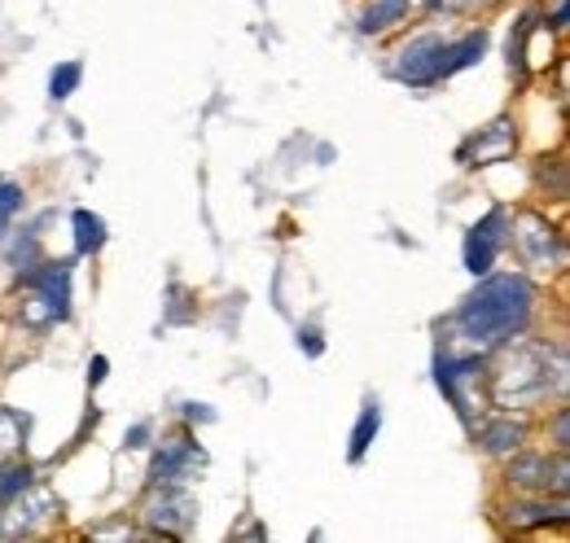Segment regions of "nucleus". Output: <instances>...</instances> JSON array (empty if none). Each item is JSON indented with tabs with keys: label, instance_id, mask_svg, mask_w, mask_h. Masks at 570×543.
Returning a JSON list of instances; mask_svg holds the SVG:
<instances>
[{
	"label": "nucleus",
	"instance_id": "obj_1",
	"mask_svg": "<svg viewBox=\"0 0 570 543\" xmlns=\"http://www.w3.org/2000/svg\"><path fill=\"white\" fill-rule=\"evenodd\" d=\"M531 285L527 276H483L479 289L456 307V329L474 346H497L504 338H518L531 325Z\"/></svg>",
	"mask_w": 570,
	"mask_h": 543
},
{
	"label": "nucleus",
	"instance_id": "obj_2",
	"mask_svg": "<svg viewBox=\"0 0 570 543\" xmlns=\"http://www.w3.org/2000/svg\"><path fill=\"white\" fill-rule=\"evenodd\" d=\"M509 233H513V224H509V215L504 210H488L470 233H465V272H474V276H488L492 264H497V255L504 250V241H509Z\"/></svg>",
	"mask_w": 570,
	"mask_h": 543
},
{
	"label": "nucleus",
	"instance_id": "obj_3",
	"mask_svg": "<svg viewBox=\"0 0 570 543\" xmlns=\"http://www.w3.org/2000/svg\"><path fill=\"white\" fill-rule=\"evenodd\" d=\"M443 40L439 36H422V40H413V45H404L400 49V62H395V79H404V83H413V88H430V83H439L443 79Z\"/></svg>",
	"mask_w": 570,
	"mask_h": 543
},
{
	"label": "nucleus",
	"instance_id": "obj_4",
	"mask_svg": "<svg viewBox=\"0 0 570 543\" xmlns=\"http://www.w3.org/2000/svg\"><path fill=\"white\" fill-rule=\"evenodd\" d=\"M22 285H31L40 294V303L49 307L53 320L71 316V264H49V268H27Z\"/></svg>",
	"mask_w": 570,
	"mask_h": 543
},
{
	"label": "nucleus",
	"instance_id": "obj_5",
	"mask_svg": "<svg viewBox=\"0 0 570 543\" xmlns=\"http://www.w3.org/2000/svg\"><path fill=\"white\" fill-rule=\"evenodd\" d=\"M513 124L509 119H497L492 128H483V132L474 136L465 149H461V167H488V162H504L509 154H513Z\"/></svg>",
	"mask_w": 570,
	"mask_h": 543
},
{
	"label": "nucleus",
	"instance_id": "obj_6",
	"mask_svg": "<svg viewBox=\"0 0 570 543\" xmlns=\"http://www.w3.org/2000/svg\"><path fill=\"white\" fill-rule=\"evenodd\" d=\"M567 461L558 456V461H549V456H527V461H518V465H509V482L513 486H527V491H567Z\"/></svg>",
	"mask_w": 570,
	"mask_h": 543
},
{
	"label": "nucleus",
	"instance_id": "obj_7",
	"mask_svg": "<svg viewBox=\"0 0 570 543\" xmlns=\"http://www.w3.org/2000/svg\"><path fill=\"white\" fill-rule=\"evenodd\" d=\"M194 456H198L194 443H171V447H163L158 461H154V470H149V482H154V486H171V482H180L185 470L194 465Z\"/></svg>",
	"mask_w": 570,
	"mask_h": 543
},
{
	"label": "nucleus",
	"instance_id": "obj_8",
	"mask_svg": "<svg viewBox=\"0 0 570 543\" xmlns=\"http://www.w3.org/2000/svg\"><path fill=\"white\" fill-rule=\"evenodd\" d=\"M483 53H488V31H470L465 40L448 45L443 49V79L456 75V70L474 67V62H483Z\"/></svg>",
	"mask_w": 570,
	"mask_h": 543
},
{
	"label": "nucleus",
	"instance_id": "obj_9",
	"mask_svg": "<svg viewBox=\"0 0 570 543\" xmlns=\"http://www.w3.org/2000/svg\"><path fill=\"white\" fill-rule=\"evenodd\" d=\"M522 438H527V425H522V421H492V425H483V434H479L483 452H492V456L518 452Z\"/></svg>",
	"mask_w": 570,
	"mask_h": 543
},
{
	"label": "nucleus",
	"instance_id": "obj_10",
	"mask_svg": "<svg viewBox=\"0 0 570 543\" xmlns=\"http://www.w3.org/2000/svg\"><path fill=\"white\" fill-rule=\"evenodd\" d=\"M409 4H413V0H373V4L360 13V31H364V36H382L386 27L404 22Z\"/></svg>",
	"mask_w": 570,
	"mask_h": 543
},
{
	"label": "nucleus",
	"instance_id": "obj_11",
	"mask_svg": "<svg viewBox=\"0 0 570 543\" xmlns=\"http://www.w3.org/2000/svg\"><path fill=\"white\" fill-rule=\"evenodd\" d=\"M377 430H382V407H377V399H368V404L360 407V421L356 430H352V465H360L364 456H368V447H373V438H377Z\"/></svg>",
	"mask_w": 570,
	"mask_h": 543
},
{
	"label": "nucleus",
	"instance_id": "obj_12",
	"mask_svg": "<svg viewBox=\"0 0 570 543\" xmlns=\"http://www.w3.org/2000/svg\"><path fill=\"white\" fill-rule=\"evenodd\" d=\"M75 255H97L106 246V219L92 215V210H75Z\"/></svg>",
	"mask_w": 570,
	"mask_h": 543
},
{
	"label": "nucleus",
	"instance_id": "obj_13",
	"mask_svg": "<svg viewBox=\"0 0 570 543\" xmlns=\"http://www.w3.org/2000/svg\"><path fill=\"white\" fill-rule=\"evenodd\" d=\"M549 522H567V504H522L513 509V526H549Z\"/></svg>",
	"mask_w": 570,
	"mask_h": 543
},
{
	"label": "nucleus",
	"instance_id": "obj_14",
	"mask_svg": "<svg viewBox=\"0 0 570 543\" xmlns=\"http://www.w3.org/2000/svg\"><path fill=\"white\" fill-rule=\"evenodd\" d=\"M79 79H83V67H79V62L53 67V75H49V97H53V101H67L75 88H79Z\"/></svg>",
	"mask_w": 570,
	"mask_h": 543
},
{
	"label": "nucleus",
	"instance_id": "obj_15",
	"mask_svg": "<svg viewBox=\"0 0 570 543\" xmlns=\"http://www.w3.org/2000/svg\"><path fill=\"white\" fill-rule=\"evenodd\" d=\"M31 486V470L27 465H9V470H0V504H9L13 495H22Z\"/></svg>",
	"mask_w": 570,
	"mask_h": 543
},
{
	"label": "nucleus",
	"instance_id": "obj_16",
	"mask_svg": "<svg viewBox=\"0 0 570 543\" xmlns=\"http://www.w3.org/2000/svg\"><path fill=\"white\" fill-rule=\"evenodd\" d=\"M18 206H22V189L18 185H0V233L9 228V219L18 215Z\"/></svg>",
	"mask_w": 570,
	"mask_h": 543
},
{
	"label": "nucleus",
	"instance_id": "obj_17",
	"mask_svg": "<svg viewBox=\"0 0 570 543\" xmlns=\"http://www.w3.org/2000/svg\"><path fill=\"white\" fill-rule=\"evenodd\" d=\"M553 438H558V452H567L570 447V412L562 407L558 412V421H553Z\"/></svg>",
	"mask_w": 570,
	"mask_h": 543
},
{
	"label": "nucleus",
	"instance_id": "obj_18",
	"mask_svg": "<svg viewBox=\"0 0 570 543\" xmlns=\"http://www.w3.org/2000/svg\"><path fill=\"white\" fill-rule=\"evenodd\" d=\"M298 346H303L307 355H321V351H325V342H321V329H298Z\"/></svg>",
	"mask_w": 570,
	"mask_h": 543
},
{
	"label": "nucleus",
	"instance_id": "obj_19",
	"mask_svg": "<svg viewBox=\"0 0 570 543\" xmlns=\"http://www.w3.org/2000/svg\"><path fill=\"white\" fill-rule=\"evenodd\" d=\"M106 373H110V359H106V355H97V359L88 364V386H101V382H106Z\"/></svg>",
	"mask_w": 570,
	"mask_h": 543
},
{
	"label": "nucleus",
	"instance_id": "obj_20",
	"mask_svg": "<svg viewBox=\"0 0 570 543\" xmlns=\"http://www.w3.org/2000/svg\"><path fill=\"white\" fill-rule=\"evenodd\" d=\"M145 438H149V425H132V434H128V447H145Z\"/></svg>",
	"mask_w": 570,
	"mask_h": 543
},
{
	"label": "nucleus",
	"instance_id": "obj_21",
	"mask_svg": "<svg viewBox=\"0 0 570 543\" xmlns=\"http://www.w3.org/2000/svg\"><path fill=\"white\" fill-rule=\"evenodd\" d=\"M549 27H553V31H562V27H567V0L553 9V22H549Z\"/></svg>",
	"mask_w": 570,
	"mask_h": 543
},
{
	"label": "nucleus",
	"instance_id": "obj_22",
	"mask_svg": "<svg viewBox=\"0 0 570 543\" xmlns=\"http://www.w3.org/2000/svg\"><path fill=\"white\" fill-rule=\"evenodd\" d=\"M426 4H430V9H439V4H443V0H426Z\"/></svg>",
	"mask_w": 570,
	"mask_h": 543
}]
</instances>
